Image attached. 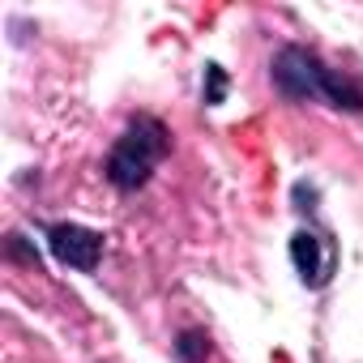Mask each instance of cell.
Wrapping results in <instances>:
<instances>
[{"label":"cell","mask_w":363,"mask_h":363,"mask_svg":"<svg viewBox=\"0 0 363 363\" xmlns=\"http://www.w3.org/2000/svg\"><path fill=\"white\" fill-rule=\"evenodd\" d=\"M167 150H171L167 124L158 116H133L124 124V133L116 137L111 154H107V179H111V189H120V193L145 189L154 167L167 158Z\"/></svg>","instance_id":"obj_2"},{"label":"cell","mask_w":363,"mask_h":363,"mask_svg":"<svg viewBox=\"0 0 363 363\" xmlns=\"http://www.w3.org/2000/svg\"><path fill=\"white\" fill-rule=\"evenodd\" d=\"M48 248L60 265L77 269V274H94L99 261H103V235L82 227V223H52L48 231Z\"/></svg>","instance_id":"obj_3"},{"label":"cell","mask_w":363,"mask_h":363,"mask_svg":"<svg viewBox=\"0 0 363 363\" xmlns=\"http://www.w3.org/2000/svg\"><path fill=\"white\" fill-rule=\"evenodd\" d=\"M291 261H295V269H299V278L308 286H320L325 274H329V261L320 257V235H312V231L291 235Z\"/></svg>","instance_id":"obj_4"},{"label":"cell","mask_w":363,"mask_h":363,"mask_svg":"<svg viewBox=\"0 0 363 363\" xmlns=\"http://www.w3.org/2000/svg\"><path fill=\"white\" fill-rule=\"evenodd\" d=\"M210 354V337H206V329H184L175 337V359L179 363H201Z\"/></svg>","instance_id":"obj_5"},{"label":"cell","mask_w":363,"mask_h":363,"mask_svg":"<svg viewBox=\"0 0 363 363\" xmlns=\"http://www.w3.org/2000/svg\"><path fill=\"white\" fill-rule=\"evenodd\" d=\"M269 82L291 103H329L337 111H363V86H354L350 77H342L337 69H329L316 52H308L299 43H286L274 56Z\"/></svg>","instance_id":"obj_1"},{"label":"cell","mask_w":363,"mask_h":363,"mask_svg":"<svg viewBox=\"0 0 363 363\" xmlns=\"http://www.w3.org/2000/svg\"><path fill=\"white\" fill-rule=\"evenodd\" d=\"M201 94H206L210 107H218V103L227 99V73H223L218 65H206V86H201Z\"/></svg>","instance_id":"obj_6"}]
</instances>
